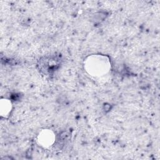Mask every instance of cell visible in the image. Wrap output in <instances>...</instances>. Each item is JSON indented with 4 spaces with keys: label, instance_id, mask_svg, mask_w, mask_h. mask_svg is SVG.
<instances>
[{
    "label": "cell",
    "instance_id": "1",
    "mask_svg": "<svg viewBox=\"0 0 160 160\" xmlns=\"http://www.w3.org/2000/svg\"><path fill=\"white\" fill-rule=\"evenodd\" d=\"M84 66L89 74L95 77H100L108 72L111 64L106 56L95 54L90 56L86 60Z\"/></svg>",
    "mask_w": 160,
    "mask_h": 160
},
{
    "label": "cell",
    "instance_id": "2",
    "mask_svg": "<svg viewBox=\"0 0 160 160\" xmlns=\"http://www.w3.org/2000/svg\"><path fill=\"white\" fill-rule=\"evenodd\" d=\"M38 142L43 147H49L54 142L55 136L54 132L49 129L41 131L38 135Z\"/></svg>",
    "mask_w": 160,
    "mask_h": 160
},
{
    "label": "cell",
    "instance_id": "3",
    "mask_svg": "<svg viewBox=\"0 0 160 160\" xmlns=\"http://www.w3.org/2000/svg\"><path fill=\"white\" fill-rule=\"evenodd\" d=\"M11 102L7 99H2L0 102V113L3 117H6L11 110Z\"/></svg>",
    "mask_w": 160,
    "mask_h": 160
}]
</instances>
